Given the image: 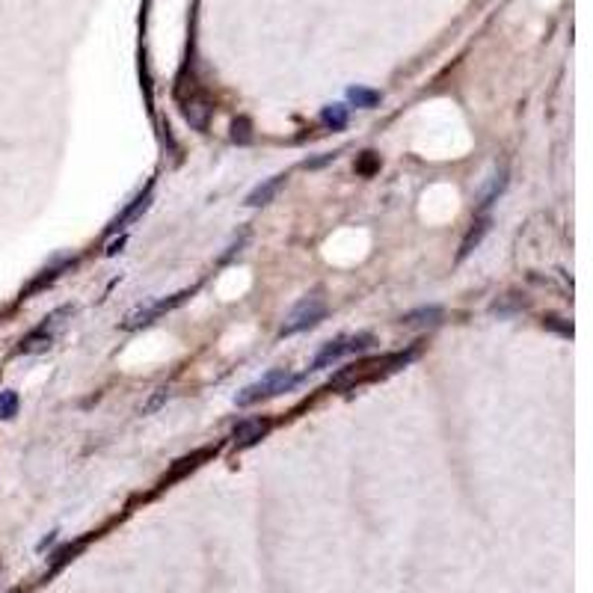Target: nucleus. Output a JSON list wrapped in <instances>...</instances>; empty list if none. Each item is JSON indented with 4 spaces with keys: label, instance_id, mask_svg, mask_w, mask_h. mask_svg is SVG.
<instances>
[{
    "label": "nucleus",
    "instance_id": "obj_3",
    "mask_svg": "<svg viewBox=\"0 0 593 593\" xmlns=\"http://www.w3.org/2000/svg\"><path fill=\"white\" fill-rule=\"evenodd\" d=\"M371 332H356V336H338L327 341V344L320 347V353L312 359V368L309 371H320V368H329L332 362H338V359H344L350 353H362V350L371 347Z\"/></svg>",
    "mask_w": 593,
    "mask_h": 593
},
{
    "label": "nucleus",
    "instance_id": "obj_1",
    "mask_svg": "<svg viewBox=\"0 0 593 593\" xmlns=\"http://www.w3.org/2000/svg\"><path fill=\"white\" fill-rule=\"evenodd\" d=\"M416 356V350H407V353H394V356H383V359H365V362H356L350 368H341L336 377H329L327 389H353V386H362L368 380H377V377L398 371Z\"/></svg>",
    "mask_w": 593,
    "mask_h": 593
},
{
    "label": "nucleus",
    "instance_id": "obj_18",
    "mask_svg": "<svg viewBox=\"0 0 593 593\" xmlns=\"http://www.w3.org/2000/svg\"><path fill=\"white\" fill-rule=\"evenodd\" d=\"M543 327H549V329H558L561 336L572 338V327H570V323H564V318H558V314H546V318H543Z\"/></svg>",
    "mask_w": 593,
    "mask_h": 593
},
{
    "label": "nucleus",
    "instance_id": "obj_4",
    "mask_svg": "<svg viewBox=\"0 0 593 593\" xmlns=\"http://www.w3.org/2000/svg\"><path fill=\"white\" fill-rule=\"evenodd\" d=\"M323 314H327V303H323V296H318V294L303 296V300L296 303L288 314H285V323H282L279 336L282 338L285 336H296V332H303V329L314 327V323H320Z\"/></svg>",
    "mask_w": 593,
    "mask_h": 593
},
{
    "label": "nucleus",
    "instance_id": "obj_14",
    "mask_svg": "<svg viewBox=\"0 0 593 593\" xmlns=\"http://www.w3.org/2000/svg\"><path fill=\"white\" fill-rule=\"evenodd\" d=\"M51 341H53V336L51 332H45V329H33L30 336H27L24 341H21V353H39V350H48L51 347Z\"/></svg>",
    "mask_w": 593,
    "mask_h": 593
},
{
    "label": "nucleus",
    "instance_id": "obj_11",
    "mask_svg": "<svg viewBox=\"0 0 593 593\" xmlns=\"http://www.w3.org/2000/svg\"><path fill=\"white\" fill-rule=\"evenodd\" d=\"M487 231H490V217H483V220L475 223V226L469 229V235H466V240L460 244V255H457V258H466V255H469L472 249L483 240V235H487Z\"/></svg>",
    "mask_w": 593,
    "mask_h": 593
},
{
    "label": "nucleus",
    "instance_id": "obj_16",
    "mask_svg": "<svg viewBox=\"0 0 593 593\" xmlns=\"http://www.w3.org/2000/svg\"><path fill=\"white\" fill-rule=\"evenodd\" d=\"M505 187H507V173L501 169V173H499L496 178H492V184L487 187V193L481 196V208H487V205H492V199H496V196H499L501 190H505Z\"/></svg>",
    "mask_w": 593,
    "mask_h": 593
},
{
    "label": "nucleus",
    "instance_id": "obj_5",
    "mask_svg": "<svg viewBox=\"0 0 593 593\" xmlns=\"http://www.w3.org/2000/svg\"><path fill=\"white\" fill-rule=\"evenodd\" d=\"M193 291H178V294H173L169 300H155V303H149V305H142V309H137V312H131L128 318H125V327L128 329H140V327H149L155 318H160L164 312H169V309H175V305H181L187 296H190Z\"/></svg>",
    "mask_w": 593,
    "mask_h": 593
},
{
    "label": "nucleus",
    "instance_id": "obj_21",
    "mask_svg": "<svg viewBox=\"0 0 593 593\" xmlns=\"http://www.w3.org/2000/svg\"><path fill=\"white\" fill-rule=\"evenodd\" d=\"M166 401H169V389H157V394H155V398H151V401L146 403V407H142V412H155V409H160V407H164Z\"/></svg>",
    "mask_w": 593,
    "mask_h": 593
},
{
    "label": "nucleus",
    "instance_id": "obj_8",
    "mask_svg": "<svg viewBox=\"0 0 593 593\" xmlns=\"http://www.w3.org/2000/svg\"><path fill=\"white\" fill-rule=\"evenodd\" d=\"M149 202H151V184H149L146 190H142V193L137 196V199H134V202L128 205V208H125V211L119 214V217H116V220L110 223V231H119V229H125V226H128V223H134V220H137L142 211L149 208Z\"/></svg>",
    "mask_w": 593,
    "mask_h": 593
},
{
    "label": "nucleus",
    "instance_id": "obj_10",
    "mask_svg": "<svg viewBox=\"0 0 593 593\" xmlns=\"http://www.w3.org/2000/svg\"><path fill=\"white\" fill-rule=\"evenodd\" d=\"M208 113H211V107L202 101V98H190V101H184V116H187V122L193 125V128H205L208 125Z\"/></svg>",
    "mask_w": 593,
    "mask_h": 593
},
{
    "label": "nucleus",
    "instance_id": "obj_2",
    "mask_svg": "<svg viewBox=\"0 0 593 593\" xmlns=\"http://www.w3.org/2000/svg\"><path fill=\"white\" fill-rule=\"evenodd\" d=\"M300 383V374L288 371V368H276V371H267L262 380L244 386L238 394H235V403L238 407H253L258 401H267V398H276V394L294 389Z\"/></svg>",
    "mask_w": 593,
    "mask_h": 593
},
{
    "label": "nucleus",
    "instance_id": "obj_13",
    "mask_svg": "<svg viewBox=\"0 0 593 593\" xmlns=\"http://www.w3.org/2000/svg\"><path fill=\"white\" fill-rule=\"evenodd\" d=\"M320 122L327 125V128L332 131H341L347 125V107L344 104H329L320 110Z\"/></svg>",
    "mask_w": 593,
    "mask_h": 593
},
{
    "label": "nucleus",
    "instance_id": "obj_22",
    "mask_svg": "<svg viewBox=\"0 0 593 593\" xmlns=\"http://www.w3.org/2000/svg\"><path fill=\"white\" fill-rule=\"evenodd\" d=\"M377 169V157L371 155V151H365V157H362V164H359V173L362 175H371Z\"/></svg>",
    "mask_w": 593,
    "mask_h": 593
},
{
    "label": "nucleus",
    "instance_id": "obj_7",
    "mask_svg": "<svg viewBox=\"0 0 593 593\" xmlns=\"http://www.w3.org/2000/svg\"><path fill=\"white\" fill-rule=\"evenodd\" d=\"M439 320H442V309H439V305H421V309H412L407 314H401V323L403 327H412V329L436 327Z\"/></svg>",
    "mask_w": 593,
    "mask_h": 593
},
{
    "label": "nucleus",
    "instance_id": "obj_20",
    "mask_svg": "<svg viewBox=\"0 0 593 593\" xmlns=\"http://www.w3.org/2000/svg\"><path fill=\"white\" fill-rule=\"evenodd\" d=\"M231 131H235L231 137H235L238 142H249V140H253V134H249V122H247V119H238L235 125H231Z\"/></svg>",
    "mask_w": 593,
    "mask_h": 593
},
{
    "label": "nucleus",
    "instance_id": "obj_9",
    "mask_svg": "<svg viewBox=\"0 0 593 593\" xmlns=\"http://www.w3.org/2000/svg\"><path fill=\"white\" fill-rule=\"evenodd\" d=\"M282 184H285V175H273V178H267V181H262L253 193L247 196V205H249V208H258V205L273 202V196L282 190Z\"/></svg>",
    "mask_w": 593,
    "mask_h": 593
},
{
    "label": "nucleus",
    "instance_id": "obj_15",
    "mask_svg": "<svg viewBox=\"0 0 593 593\" xmlns=\"http://www.w3.org/2000/svg\"><path fill=\"white\" fill-rule=\"evenodd\" d=\"M211 454H214V448H202V451H196V454H190V457H181L175 469L169 472V478H181V475H184L187 469H196V466H199L202 460H208Z\"/></svg>",
    "mask_w": 593,
    "mask_h": 593
},
{
    "label": "nucleus",
    "instance_id": "obj_17",
    "mask_svg": "<svg viewBox=\"0 0 593 593\" xmlns=\"http://www.w3.org/2000/svg\"><path fill=\"white\" fill-rule=\"evenodd\" d=\"M18 412V394L15 392H0V418H12Z\"/></svg>",
    "mask_w": 593,
    "mask_h": 593
},
{
    "label": "nucleus",
    "instance_id": "obj_19",
    "mask_svg": "<svg viewBox=\"0 0 593 593\" xmlns=\"http://www.w3.org/2000/svg\"><path fill=\"white\" fill-rule=\"evenodd\" d=\"M522 305H525V300H514V294H507L505 303H496V305H492V312H496V314H510L514 309H522Z\"/></svg>",
    "mask_w": 593,
    "mask_h": 593
},
{
    "label": "nucleus",
    "instance_id": "obj_12",
    "mask_svg": "<svg viewBox=\"0 0 593 593\" xmlns=\"http://www.w3.org/2000/svg\"><path fill=\"white\" fill-rule=\"evenodd\" d=\"M347 101L362 107V110H371V107L380 104V92H374V89H365V86H350L347 89Z\"/></svg>",
    "mask_w": 593,
    "mask_h": 593
},
{
    "label": "nucleus",
    "instance_id": "obj_6",
    "mask_svg": "<svg viewBox=\"0 0 593 593\" xmlns=\"http://www.w3.org/2000/svg\"><path fill=\"white\" fill-rule=\"evenodd\" d=\"M270 430V418H249V421H240V425L231 430V439H235L238 448H249L255 442H262Z\"/></svg>",
    "mask_w": 593,
    "mask_h": 593
}]
</instances>
